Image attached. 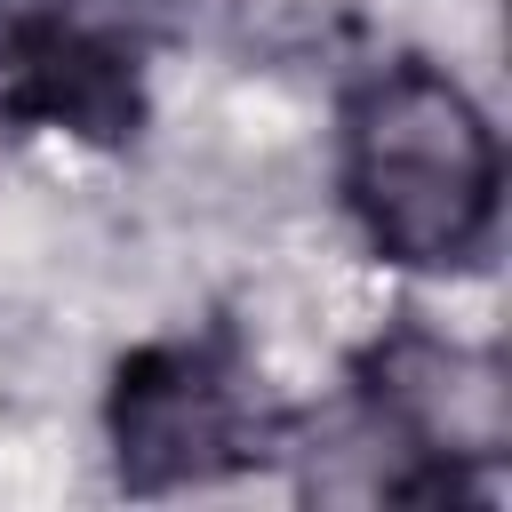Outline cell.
Segmentation results:
<instances>
[{
  "instance_id": "cell-1",
  "label": "cell",
  "mask_w": 512,
  "mask_h": 512,
  "mask_svg": "<svg viewBox=\"0 0 512 512\" xmlns=\"http://www.w3.org/2000/svg\"><path fill=\"white\" fill-rule=\"evenodd\" d=\"M336 184L360 240L400 272H464L496 240L504 144L480 96L424 64H376L336 112Z\"/></svg>"
},
{
  "instance_id": "cell-2",
  "label": "cell",
  "mask_w": 512,
  "mask_h": 512,
  "mask_svg": "<svg viewBox=\"0 0 512 512\" xmlns=\"http://www.w3.org/2000/svg\"><path fill=\"white\" fill-rule=\"evenodd\" d=\"M152 0H0V128L128 136L144 112Z\"/></svg>"
},
{
  "instance_id": "cell-3",
  "label": "cell",
  "mask_w": 512,
  "mask_h": 512,
  "mask_svg": "<svg viewBox=\"0 0 512 512\" xmlns=\"http://www.w3.org/2000/svg\"><path fill=\"white\" fill-rule=\"evenodd\" d=\"M112 464L136 496L160 488H200L272 448V416L256 384L216 352V344H144L120 360L112 400H104Z\"/></svg>"
},
{
  "instance_id": "cell-4",
  "label": "cell",
  "mask_w": 512,
  "mask_h": 512,
  "mask_svg": "<svg viewBox=\"0 0 512 512\" xmlns=\"http://www.w3.org/2000/svg\"><path fill=\"white\" fill-rule=\"evenodd\" d=\"M352 376H360L368 424L400 440V456L432 464V488H448L464 464L504 456L512 440V376L480 344H456L432 328H384Z\"/></svg>"
}]
</instances>
